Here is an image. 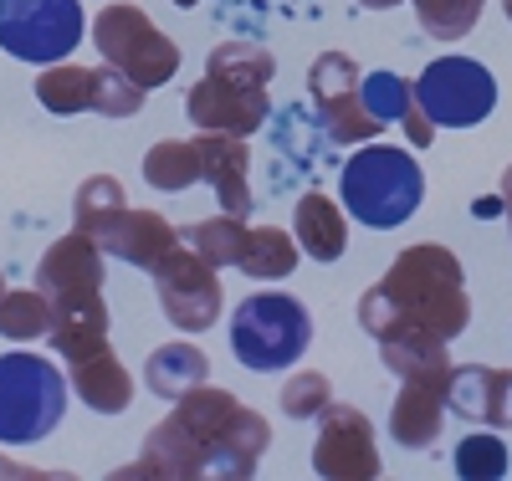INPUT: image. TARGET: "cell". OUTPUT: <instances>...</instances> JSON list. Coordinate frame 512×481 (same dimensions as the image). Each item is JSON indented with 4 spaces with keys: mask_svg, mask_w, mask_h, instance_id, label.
I'll list each match as a JSON object with an SVG mask.
<instances>
[{
    "mask_svg": "<svg viewBox=\"0 0 512 481\" xmlns=\"http://www.w3.org/2000/svg\"><path fill=\"white\" fill-rule=\"evenodd\" d=\"M154 287H159V313L175 323L180 333H205L216 328L221 308H226V292H221V272L190 246V241H175L169 256L149 272Z\"/></svg>",
    "mask_w": 512,
    "mask_h": 481,
    "instance_id": "obj_9",
    "label": "cell"
},
{
    "mask_svg": "<svg viewBox=\"0 0 512 481\" xmlns=\"http://www.w3.org/2000/svg\"><path fill=\"white\" fill-rule=\"evenodd\" d=\"M502 210H507V231H512V200H507V205H502Z\"/></svg>",
    "mask_w": 512,
    "mask_h": 481,
    "instance_id": "obj_37",
    "label": "cell"
},
{
    "mask_svg": "<svg viewBox=\"0 0 512 481\" xmlns=\"http://www.w3.org/2000/svg\"><path fill=\"white\" fill-rule=\"evenodd\" d=\"M246 221H241V215H216V221H195V226H185L180 231V241H190L205 261H210V267H241V251H246Z\"/></svg>",
    "mask_w": 512,
    "mask_h": 481,
    "instance_id": "obj_26",
    "label": "cell"
},
{
    "mask_svg": "<svg viewBox=\"0 0 512 481\" xmlns=\"http://www.w3.org/2000/svg\"><path fill=\"white\" fill-rule=\"evenodd\" d=\"M338 195H344V210L354 221L374 226V231H395L425 200V174L415 164L410 149L395 144H369L344 164V180H338Z\"/></svg>",
    "mask_w": 512,
    "mask_h": 481,
    "instance_id": "obj_4",
    "label": "cell"
},
{
    "mask_svg": "<svg viewBox=\"0 0 512 481\" xmlns=\"http://www.w3.org/2000/svg\"><path fill=\"white\" fill-rule=\"evenodd\" d=\"M175 6H185V11H190V6H200V0H175Z\"/></svg>",
    "mask_w": 512,
    "mask_h": 481,
    "instance_id": "obj_38",
    "label": "cell"
},
{
    "mask_svg": "<svg viewBox=\"0 0 512 481\" xmlns=\"http://www.w3.org/2000/svg\"><path fill=\"white\" fill-rule=\"evenodd\" d=\"M200 180L216 190L226 215H251V149L236 134H200Z\"/></svg>",
    "mask_w": 512,
    "mask_h": 481,
    "instance_id": "obj_18",
    "label": "cell"
},
{
    "mask_svg": "<svg viewBox=\"0 0 512 481\" xmlns=\"http://www.w3.org/2000/svg\"><path fill=\"white\" fill-rule=\"evenodd\" d=\"M359 62L349 52H318L313 72H308V93H313V108L323 118V134L333 144H369L384 134V123L364 108V93H359Z\"/></svg>",
    "mask_w": 512,
    "mask_h": 481,
    "instance_id": "obj_11",
    "label": "cell"
},
{
    "mask_svg": "<svg viewBox=\"0 0 512 481\" xmlns=\"http://www.w3.org/2000/svg\"><path fill=\"white\" fill-rule=\"evenodd\" d=\"M0 292H6V277H0Z\"/></svg>",
    "mask_w": 512,
    "mask_h": 481,
    "instance_id": "obj_39",
    "label": "cell"
},
{
    "mask_svg": "<svg viewBox=\"0 0 512 481\" xmlns=\"http://www.w3.org/2000/svg\"><path fill=\"white\" fill-rule=\"evenodd\" d=\"M313 348V313L292 292H256L231 313V354L251 374L292 369Z\"/></svg>",
    "mask_w": 512,
    "mask_h": 481,
    "instance_id": "obj_6",
    "label": "cell"
},
{
    "mask_svg": "<svg viewBox=\"0 0 512 481\" xmlns=\"http://www.w3.org/2000/svg\"><path fill=\"white\" fill-rule=\"evenodd\" d=\"M36 103L72 118V113H93V67H72V62H52L47 72L36 77Z\"/></svg>",
    "mask_w": 512,
    "mask_h": 481,
    "instance_id": "obj_24",
    "label": "cell"
},
{
    "mask_svg": "<svg viewBox=\"0 0 512 481\" xmlns=\"http://www.w3.org/2000/svg\"><path fill=\"white\" fill-rule=\"evenodd\" d=\"M175 241H180V231L169 226L159 210H134V205H128V210L118 215V226L108 231L103 251H108V256H123L128 267H139V272H154Z\"/></svg>",
    "mask_w": 512,
    "mask_h": 481,
    "instance_id": "obj_19",
    "label": "cell"
},
{
    "mask_svg": "<svg viewBox=\"0 0 512 481\" xmlns=\"http://www.w3.org/2000/svg\"><path fill=\"white\" fill-rule=\"evenodd\" d=\"M446 410L487 430H512V369H492V364L451 369Z\"/></svg>",
    "mask_w": 512,
    "mask_h": 481,
    "instance_id": "obj_17",
    "label": "cell"
},
{
    "mask_svg": "<svg viewBox=\"0 0 512 481\" xmlns=\"http://www.w3.org/2000/svg\"><path fill=\"white\" fill-rule=\"evenodd\" d=\"M93 47L103 52L108 67H118L123 77H134L144 93L149 87L175 82L180 72V47L169 41L144 6H108L93 16Z\"/></svg>",
    "mask_w": 512,
    "mask_h": 481,
    "instance_id": "obj_7",
    "label": "cell"
},
{
    "mask_svg": "<svg viewBox=\"0 0 512 481\" xmlns=\"http://www.w3.org/2000/svg\"><path fill=\"white\" fill-rule=\"evenodd\" d=\"M67 374L26 348L0 354V446H36L67 415Z\"/></svg>",
    "mask_w": 512,
    "mask_h": 481,
    "instance_id": "obj_5",
    "label": "cell"
},
{
    "mask_svg": "<svg viewBox=\"0 0 512 481\" xmlns=\"http://www.w3.org/2000/svg\"><path fill=\"white\" fill-rule=\"evenodd\" d=\"M359 6H369V11H390V6H400V0H359Z\"/></svg>",
    "mask_w": 512,
    "mask_h": 481,
    "instance_id": "obj_35",
    "label": "cell"
},
{
    "mask_svg": "<svg viewBox=\"0 0 512 481\" xmlns=\"http://www.w3.org/2000/svg\"><path fill=\"white\" fill-rule=\"evenodd\" d=\"M175 420L205 446L210 476H226V481L256 476V466H262V456L272 446V425L262 420V410L241 405L231 389L195 384L190 395L175 400Z\"/></svg>",
    "mask_w": 512,
    "mask_h": 481,
    "instance_id": "obj_3",
    "label": "cell"
},
{
    "mask_svg": "<svg viewBox=\"0 0 512 481\" xmlns=\"http://www.w3.org/2000/svg\"><path fill=\"white\" fill-rule=\"evenodd\" d=\"M144 180L164 195H180L200 185V144L195 139H164L144 154Z\"/></svg>",
    "mask_w": 512,
    "mask_h": 481,
    "instance_id": "obj_25",
    "label": "cell"
},
{
    "mask_svg": "<svg viewBox=\"0 0 512 481\" xmlns=\"http://www.w3.org/2000/svg\"><path fill=\"white\" fill-rule=\"evenodd\" d=\"M410 87L436 128H477L497 108V77L472 57H436Z\"/></svg>",
    "mask_w": 512,
    "mask_h": 481,
    "instance_id": "obj_10",
    "label": "cell"
},
{
    "mask_svg": "<svg viewBox=\"0 0 512 481\" xmlns=\"http://www.w3.org/2000/svg\"><path fill=\"white\" fill-rule=\"evenodd\" d=\"M251 282H282L297 272V241L277 226H251L246 231V251H241V267Z\"/></svg>",
    "mask_w": 512,
    "mask_h": 481,
    "instance_id": "obj_23",
    "label": "cell"
},
{
    "mask_svg": "<svg viewBox=\"0 0 512 481\" xmlns=\"http://www.w3.org/2000/svg\"><path fill=\"white\" fill-rule=\"evenodd\" d=\"M359 93H364V108L390 128V123H405V113L415 108V87L400 77V72H369L359 82Z\"/></svg>",
    "mask_w": 512,
    "mask_h": 481,
    "instance_id": "obj_30",
    "label": "cell"
},
{
    "mask_svg": "<svg viewBox=\"0 0 512 481\" xmlns=\"http://www.w3.org/2000/svg\"><path fill=\"white\" fill-rule=\"evenodd\" d=\"M47 328H52V302L36 287H6L0 292V338L31 343V338H47Z\"/></svg>",
    "mask_w": 512,
    "mask_h": 481,
    "instance_id": "obj_27",
    "label": "cell"
},
{
    "mask_svg": "<svg viewBox=\"0 0 512 481\" xmlns=\"http://www.w3.org/2000/svg\"><path fill=\"white\" fill-rule=\"evenodd\" d=\"M400 128L410 134V144H415V149H431V144H436V123L425 118V108H420V103L405 113V123H400Z\"/></svg>",
    "mask_w": 512,
    "mask_h": 481,
    "instance_id": "obj_33",
    "label": "cell"
},
{
    "mask_svg": "<svg viewBox=\"0 0 512 481\" xmlns=\"http://www.w3.org/2000/svg\"><path fill=\"white\" fill-rule=\"evenodd\" d=\"M82 31H88V16L77 0H0V52L16 62H67Z\"/></svg>",
    "mask_w": 512,
    "mask_h": 481,
    "instance_id": "obj_8",
    "label": "cell"
},
{
    "mask_svg": "<svg viewBox=\"0 0 512 481\" xmlns=\"http://www.w3.org/2000/svg\"><path fill=\"white\" fill-rule=\"evenodd\" d=\"M466 323H472V297H466L461 256L436 241L405 246L390 272L359 297V328L374 343L395 333H431L451 343L466 333Z\"/></svg>",
    "mask_w": 512,
    "mask_h": 481,
    "instance_id": "obj_1",
    "label": "cell"
},
{
    "mask_svg": "<svg viewBox=\"0 0 512 481\" xmlns=\"http://www.w3.org/2000/svg\"><path fill=\"white\" fill-rule=\"evenodd\" d=\"M52 354L67 364V384L77 389V400L98 410V415H123L134 405V374H128L113 354L108 333H88V338H62L52 343Z\"/></svg>",
    "mask_w": 512,
    "mask_h": 481,
    "instance_id": "obj_13",
    "label": "cell"
},
{
    "mask_svg": "<svg viewBox=\"0 0 512 481\" xmlns=\"http://www.w3.org/2000/svg\"><path fill=\"white\" fill-rule=\"evenodd\" d=\"M451 369H456V364H431V369L400 374V395H395V405H390V435H395L405 451H431V446L441 441Z\"/></svg>",
    "mask_w": 512,
    "mask_h": 481,
    "instance_id": "obj_14",
    "label": "cell"
},
{
    "mask_svg": "<svg viewBox=\"0 0 512 481\" xmlns=\"http://www.w3.org/2000/svg\"><path fill=\"white\" fill-rule=\"evenodd\" d=\"M502 16H507V21H512V0H502Z\"/></svg>",
    "mask_w": 512,
    "mask_h": 481,
    "instance_id": "obj_36",
    "label": "cell"
},
{
    "mask_svg": "<svg viewBox=\"0 0 512 481\" xmlns=\"http://www.w3.org/2000/svg\"><path fill=\"white\" fill-rule=\"evenodd\" d=\"M128 210L123 200V185L113 180V174H93V180H82L77 195H72V231L93 236L98 246L108 241V231L118 226V215Z\"/></svg>",
    "mask_w": 512,
    "mask_h": 481,
    "instance_id": "obj_22",
    "label": "cell"
},
{
    "mask_svg": "<svg viewBox=\"0 0 512 481\" xmlns=\"http://www.w3.org/2000/svg\"><path fill=\"white\" fill-rule=\"evenodd\" d=\"M507 200H512V164L502 169V205H507Z\"/></svg>",
    "mask_w": 512,
    "mask_h": 481,
    "instance_id": "obj_34",
    "label": "cell"
},
{
    "mask_svg": "<svg viewBox=\"0 0 512 481\" xmlns=\"http://www.w3.org/2000/svg\"><path fill=\"white\" fill-rule=\"evenodd\" d=\"M103 272H108V251L93 241V236H62L47 246V256L36 261V292L57 302V297H72V292H103Z\"/></svg>",
    "mask_w": 512,
    "mask_h": 481,
    "instance_id": "obj_15",
    "label": "cell"
},
{
    "mask_svg": "<svg viewBox=\"0 0 512 481\" xmlns=\"http://www.w3.org/2000/svg\"><path fill=\"white\" fill-rule=\"evenodd\" d=\"M272 77H277V57L256 41H221L205 57V77L190 87L185 113L200 134H236L251 139L256 128L272 113Z\"/></svg>",
    "mask_w": 512,
    "mask_h": 481,
    "instance_id": "obj_2",
    "label": "cell"
},
{
    "mask_svg": "<svg viewBox=\"0 0 512 481\" xmlns=\"http://www.w3.org/2000/svg\"><path fill=\"white\" fill-rule=\"evenodd\" d=\"M328 400H333V389H328V374H318V369H297L282 384V410L292 420H318L328 410Z\"/></svg>",
    "mask_w": 512,
    "mask_h": 481,
    "instance_id": "obj_32",
    "label": "cell"
},
{
    "mask_svg": "<svg viewBox=\"0 0 512 481\" xmlns=\"http://www.w3.org/2000/svg\"><path fill=\"white\" fill-rule=\"evenodd\" d=\"M313 471L323 481H379L384 461L374 446V420L359 405H333L318 415V446H313Z\"/></svg>",
    "mask_w": 512,
    "mask_h": 481,
    "instance_id": "obj_12",
    "label": "cell"
},
{
    "mask_svg": "<svg viewBox=\"0 0 512 481\" xmlns=\"http://www.w3.org/2000/svg\"><path fill=\"white\" fill-rule=\"evenodd\" d=\"M451 466H456L461 481H497V476H507L512 456H507V446H502V435L482 425V430H472V435H461Z\"/></svg>",
    "mask_w": 512,
    "mask_h": 481,
    "instance_id": "obj_28",
    "label": "cell"
},
{
    "mask_svg": "<svg viewBox=\"0 0 512 481\" xmlns=\"http://www.w3.org/2000/svg\"><path fill=\"white\" fill-rule=\"evenodd\" d=\"M210 379V359L200 354L195 343H164L149 354L144 364V384H149V395H159L164 405H175L180 395H190L195 384Z\"/></svg>",
    "mask_w": 512,
    "mask_h": 481,
    "instance_id": "obj_21",
    "label": "cell"
},
{
    "mask_svg": "<svg viewBox=\"0 0 512 481\" xmlns=\"http://www.w3.org/2000/svg\"><path fill=\"white\" fill-rule=\"evenodd\" d=\"M292 226H297V246L313 261H338L349 251V210H338V200L308 190L292 210Z\"/></svg>",
    "mask_w": 512,
    "mask_h": 481,
    "instance_id": "obj_20",
    "label": "cell"
},
{
    "mask_svg": "<svg viewBox=\"0 0 512 481\" xmlns=\"http://www.w3.org/2000/svg\"><path fill=\"white\" fill-rule=\"evenodd\" d=\"M410 6H415L420 31L436 41H461L482 21V0H410Z\"/></svg>",
    "mask_w": 512,
    "mask_h": 481,
    "instance_id": "obj_29",
    "label": "cell"
},
{
    "mask_svg": "<svg viewBox=\"0 0 512 481\" xmlns=\"http://www.w3.org/2000/svg\"><path fill=\"white\" fill-rule=\"evenodd\" d=\"M144 108V87L134 77H123L118 67H93V113L103 118H134Z\"/></svg>",
    "mask_w": 512,
    "mask_h": 481,
    "instance_id": "obj_31",
    "label": "cell"
},
{
    "mask_svg": "<svg viewBox=\"0 0 512 481\" xmlns=\"http://www.w3.org/2000/svg\"><path fill=\"white\" fill-rule=\"evenodd\" d=\"M195 476H210L205 446L195 441V435H190L175 415L159 420V425L144 435L139 461L118 471V481H195Z\"/></svg>",
    "mask_w": 512,
    "mask_h": 481,
    "instance_id": "obj_16",
    "label": "cell"
}]
</instances>
